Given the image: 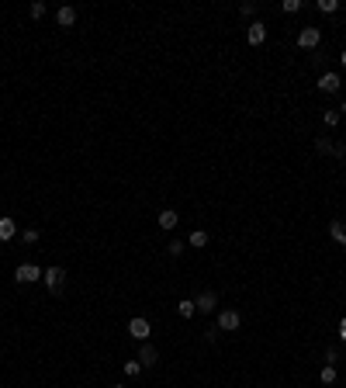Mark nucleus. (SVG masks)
I'll return each mask as SVG.
<instances>
[{
    "instance_id": "obj_1",
    "label": "nucleus",
    "mask_w": 346,
    "mask_h": 388,
    "mask_svg": "<svg viewBox=\"0 0 346 388\" xmlns=\"http://www.w3.org/2000/svg\"><path fill=\"white\" fill-rule=\"evenodd\" d=\"M319 42H322V31H319V28H301V31H298V45H301V49H315Z\"/></svg>"
},
{
    "instance_id": "obj_2",
    "label": "nucleus",
    "mask_w": 346,
    "mask_h": 388,
    "mask_svg": "<svg viewBox=\"0 0 346 388\" xmlns=\"http://www.w3.org/2000/svg\"><path fill=\"white\" fill-rule=\"evenodd\" d=\"M42 271L35 267V264H21L18 271H14V281H21V284H31V281H39Z\"/></svg>"
},
{
    "instance_id": "obj_3",
    "label": "nucleus",
    "mask_w": 346,
    "mask_h": 388,
    "mask_svg": "<svg viewBox=\"0 0 346 388\" xmlns=\"http://www.w3.org/2000/svg\"><path fill=\"white\" fill-rule=\"evenodd\" d=\"M42 277H45L49 291H62V281H66V274L59 271V267H49V271H42Z\"/></svg>"
},
{
    "instance_id": "obj_4",
    "label": "nucleus",
    "mask_w": 346,
    "mask_h": 388,
    "mask_svg": "<svg viewBox=\"0 0 346 388\" xmlns=\"http://www.w3.org/2000/svg\"><path fill=\"white\" fill-rule=\"evenodd\" d=\"M239 322H243V315H239V312H232V309H225L222 312V315H218V326H222V330H239Z\"/></svg>"
},
{
    "instance_id": "obj_5",
    "label": "nucleus",
    "mask_w": 346,
    "mask_h": 388,
    "mask_svg": "<svg viewBox=\"0 0 346 388\" xmlns=\"http://www.w3.org/2000/svg\"><path fill=\"white\" fill-rule=\"evenodd\" d=\"M246 39H250V45H263V42H267V28H263L260 21H253L250 31H246Z\"/></svg>"
},
{
    "instance_id": "obj_6",
    "label": "nucleus",
    "mask_w": 346,
    "mask_h": 388,
    "mask_svg": "<svg viewBox=\"0 0 346 388\" xmlns=\"http://www.w3.org/2000/svg\"><path fill=\"white\" fill-rule=\"evenodd\" d=\"M128 333H132L135 340L146 343V336H149V322H146V319H132V322H128Z\"/></svg>"
},
{
    "instance_id": "obj_7",
    "label": "nucleus",
    "mask_w": 346,
    "mask_h": 388,
    "mask_svg": "<svg viewBox=\"0 0 346 388\" xmlns=\"http://www.w3.org/2000/svg\"><path fill=\"white\" fill-rule=\"evenodd\" d=\"M319 90L336 94V90H339V77H336V73H322V77H319Z\"/></svg>"
},
{
    "instance_id": "obj_8",
    "label": "nucleus",
    "mask_w": 346,
    "mask_h": 388,
    "mask_svg": "<svg viewBox=\"0 0 346 388\" xmlns=\"http://www.w3.org/2000/svg\"><path fill=\"white\" fill-rule=\"evenodd\" d=\"M14 236H18V222L4 215V218H0V239H14Z\"/></svg>"
},
{
    "instance_id": "obj_9",
    "label": "nucleus",
    "mask_w": 346,
    "mask_h": 388,
    "mask_svg": "<svg viewBox=\"0 0 346 388\" xmlns=\"http://www.w3.org/2000/svg\"><path fill=\"white\" fill-rule=\"evenodd\" d=\"M156 357H159V353H156V347H149V343H142V350H139V364H146V368H153V364H156Z\"/></svg>"
},
{
    "instance_id": "obj_10",
    "label": "nucleus",
    "mask_w": 346,
    "mask_h": 388,
    "mask_svg": "<svg viewBox=\"0 0 346 388\" xmlns=\"http://www.w3.org/2000/svg\"><path fill=\"white\" fill-rule=\"evenodd\" d=\"M329 236H332L339 246H346V225L343 222H329Z\"/></svg>"
},
{
    "instance_id": "obj_11",
    "label": "nucleus",
    "mask_w": 346,
    "mask_h": 388,
    "mask_svg": "<svg viewBox=\"0 0 346 388\" xmlns=\"http://www.w3.org/2000/svg\"><path fill=\"white\" fill-rule=\"evenodd\" d=\"M56 21H59V24H62V28H70V24L77 21V11H73V7H59Z\"/></svg>"
},
{
    "instance_id": "obj_12",
    "label": "nucleus",
    "mask_w": 346,
    "mask_h": 388,
    "mask_svg": "<svg viewBox=\"0 0 346 388\" xmlns=\"http://www.w3.org/2000/svg\"><path fill=\"white\" fill-rule=\"evenodd\" d=\"M215 302H218V298H215L212 291H204V295H201V298H197L194 305H197V309H201V312H215Z\"/></svg>"
},
{
    "instance_id": "obj_13",
    "label": "nucleus",
    "mask_w": 346,
    "mask_h": 388,
    "mask_svg": "<svg viewBox=\"0 0 346 388\" xmlns=\"http://www.w3.org/2000/svg\"><path fill=\"white\" fill-rule=\"evenodd\" d=\"M177 222H180L177 212H163L159 215V229H177Z\"/></svg>"
},
{
    "instance_id": "obj_14",
    "label": "nucleus",
    "mask_w": 346,
    "mask_h": 388,
    "mask_svg": "<svg viewBox=\"0 0 346 388\" xmlns=\"http://www.w3.org/2000/svg\"><path fill=\"white\" fill-rule=\"evenodd\" d=\"M177 312H180V315H184V319H191L194 312H197V305H194L191 298H184V302H177Z\"/></svg>"
},
{
    "instance_id": "obj_15",
    "label": "nucleus",
    "mask_w": 346,
    "mask_h": 388,
    "mask_svg": "<svg viewBox=\"0 0 346 388\" xmlns=\"http://www.w3.org/2000/svg\"><path fill=\"white\" fill-rule=\"evenodd\" d=\"M191 246H197V250H201V246H208V233H204V229L191 233Z\"/></svg>"
},
{
    "instance_id": "obj_16",
    "label": "nucleus",
    "mask_w": 346,
    "mask_h": 388,
    "mask_svg": "<svg viewBox=\"0 0 346 388\" xmlns=\"http://www.w3.org/2000/svg\"><path fill=\"white\" fill-rule=\"evenodd\" d=\"M332 381H336V368L326 364V368H322V385H332Z\"/></svg>"
},
{
    "instance_id": "obj_17",
    "label": "nucleus",
    "mask_w": 346,
    "mask_h": 388,
    "mask_svg": "<svg viewBox=\"0 0 346 388\" xmlns=\"http://www.w3.org/2000/svg\"><path fill=\"white\" fill-rule=\"evenodd\" d=\"M336 7H339V0H319V11H322V14H332Z\"/></svg>"
},
{
    "instance_id": "obj_18",
    "label": "nucleus",
    "mask_w": 346,
    "mask_h": 388,
    "mask_svg": "<svg viewBox=\"0 0 346 388\" xmlns=\"http://www.w3.org/2000/svg\"><path fill=\"white\" fill-rule=\"evenodd\" d=\"M21 243H39V229H24V233H21Z\"/></svg>"
},
{
    "instance_id": "obj_19",
    "label": "nucleus",
    "mask_w": 346,
    "mask_h": 388,
    "mask_svg": "<svg viewBox=\"0 0 346 388\" xmlns=\"http://www.w3.org/2000/svg\"><path fill=\"white\" fill-rule=\"evenodd\" d=\"M301 7H305L301 0H284V11H288V14H294V11H301Z\"/></svg>"
},
{
    "instance_id": "obj_20",
    "label": "nucleus",
    "mask_w": 346,
    "mask_h": 388,
    "mask_svg": "<svg viewBox=\"0 0 346 388\" xmlns=\"http://www.w3.org/2000/svg\"><path fill=\"white\" fill-rule=\"evenodd\" d=\"M139 371H142L139 361H128V364H125V374H139Z\"/></svg>"
},
{
    "instance_id": "obj_21",
    "label": "nucleus",
    "mask_w": 346,
    "mask_h": 388,
    "mask_svg": "<svg viewBox=\"0 0 346 388\" xmlns=\"http://www.w3.org/2000/svg\"><path fill=\"white\" fill-rule=\"evenodd\" d=\"M166 250H170L173 256H180V253H184V243H177V239H173V243H170V246H166Z\"/></svg>"
},
{
    "instance_id": "obj_22",
    "label": "nucleus",
    "mask_w": 346,
    "mask_h": 388,
    "mask_svg": "<svg viewBox=\"0 0 346 388\" xmlns=\"http://www.w3.org/2000/svg\"><path fill=\"white\" fill-rule=\"evenodd\" d=\"M45 14V4H31V18H42Z\"/></svg>"
},
{
    "instance_id": "obj_23",
    "label": "nucleus",
    "mask_w": 346,
    "mask_h": 388,
    "mask_svg": "<svg viewBox=\"0 0 346 388\" xmlns=\"http://www.w3.org/2000/svg\"><path fill=\"white\" fill-rule=\"evenodd\" d=\"M326 125H339V115H336V111H326Z\"/></svg>"
},
{
    "instance_id": "obj_24",
    "label": "nucleus",
    "mask_w": 346,
    "mask_h": 388,
    "mask_svg": "<svg viewBox=\"0 0 346 388\" xmlns=\"http://www.w3.org/2000/svg\"><path fill=\"white\" fill-rule=\"evenodd\" d=\"M339 336H343V340H346V319H343V322H339Z\"/></svg>"
},
{
    "instance_id": "obj_25",
    "label": "nucleus",
    "mask_w": 346,
    "mask_h": 388,
    "mask_svg": "<svg viewBox=\"0 0 346 388\" xmlns=\"http://www.w3.org/2000/svg\"><path fill=\"white\" fill-rule=\"evenodd\" d=\"M343 70H346V52H343Z\"/></svg>"
},
{
    "instance_id": "obj_26",
    "label": "nucleus",
    "mask_w": 346,
    "mask_h": 388,
    "mask_svg": "<svg viewBox=\"0 0 346 388\" xmlns=\"http://www.w3.org/2000/svg\"><path fill=\"white\" fill-rule=\"evenodd\" d=\"M343 115H346V101H343Z\"/></svg>"
},
{
    "instance_id": "obj_27",
    "label": "nucleus",
    "mask_w": 346,
    "mask_h": 388,
    "mask_svg": "<svg viewBox=\"0 0 346 388\" xmlns=\"http://www.w3.org/2000/svg\"><path fill=\"white\" fill-rule=\"evenodd\" d=\"M115 388H121V385H115Z\"/></svg>"
}]
</instances>
